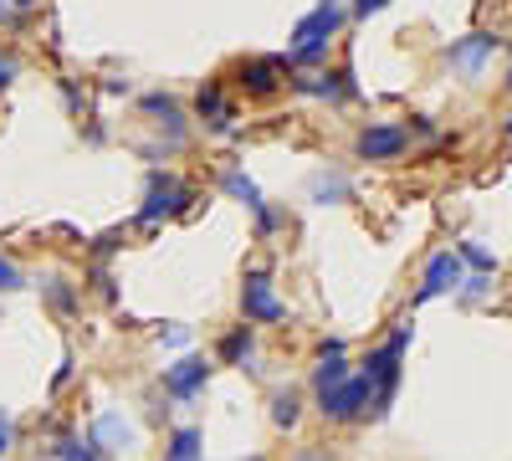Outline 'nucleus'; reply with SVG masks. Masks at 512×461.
I'll return each mask as SVG.
<instances>
[{
  "mask_svg": "<svg viewBox=\"0 0 512 461\" xmlns=\"http://www.w3.org/2000/svg\"><path fill=\"white\" fill-rule=\"evenodd\" d=\"M405 349H410V323H400L390 339H384L379 349H369V359L359 364L364 385H369V415H374V421H384L390 405H395L400 374H405Z\"/></svg>",
  "mask_w": 512,
  "mask_h": 461,
  "instance_id": "obj_1",
  "label": "nucleus"
},
{
  "mask_svg": "<svg viewBox=\"0 0 512 461\" xmlns=\"http://www.w3.org/2000/svg\"><path fill=\"white\" fill-rule=\"evenodd\" d=\"M349 11H344V0H318V6L292 26V41H287V67H318L333 47V36L344 31Z\"/></svg>",
  "mask_w": 512,
  "mask_h": 461,
  "instance_id": "obj_2",
  "label": "nucleus"
},
{
  "mask_svg": "<svg viewBox=\"0 0 512 461\" xmlns=\"http://www.w3.org/2000/svg\"><path fill=\"white\" fill-rule=\"evenodd\" d=\"M190 200L195 190L180 180V175H169V170H154L149 185H144V205H139V226H159V221H175L190 211Z\"/></svg>",
  "mask_w": 512,
  "mask_h": 461,
  "instance_id": "obj_3",
  "label": "nucleus"
},
{
  "mask_svg": "<svg viewBox=\"0 0 512 461\" xmlns=\"http://www.w3.org/2000/svg\"><path fill=\"white\" fill-rule=\"evenodd\" d=\"M241 313H246L251 328H282L292 318L287 303H282V292H277V282L267 272H246V282H241Z\"/></svg>",
  "mask_w": 512,
  "mask_h": 461,
  "instance_id": "obj_4",
  "label": "nucleus"
},
{
  "mask_svg": "<svg viewBox=\"0 0 512 461\" xmlns=\"http://www.w3.org/2000/svg\"><path fill=\"white\" fill-rule=\"evenodd\" d=\"M318 415H323V421H338V426H344V421H364V415H369V385H364V374L354 369L344 385H333L328 395H318Z\"/></svg>",
  "mask_w": 512,
  "mask_h": 461,
  "instance_id": "obj_5",
  "label": "nucleus"
},
{
  "mask_svg": "<svg viewBox=\"0 0 512 461\" xmlns=\"http://www.w3.org/2000/svg\"><path fill=\"white\" fill-rule=\"evenodd\" d=\"M461 277H466V267H461V257L446 246V251H436L431 262H425V272H420V287H415V308L420 303H431V298H446V292H456L461 287Z\"/></svg>",
  "mask_w": 512,
  "mask_h": 461,
  "instance_id": "obj_6",
  "label": "nucleus"
},
{
  "mask_svg": "<svg viewBox=\"0 0 512 461\" xmlns=\"http://www.w3.org/2000/svg\"><path fill=\"white\" fill-rule=\"evenodd\" d=\"M205 385H210V359H200V354H185V359H175L164 369V395L180 400V405L200 400Z\"/></svg>",
  "mask_w": 512,
  "mask_h": 461,
  "instance_id": "obj_7",
  "label": "nucleus"
},
{
  "mask_svg": "<svg viewBox=\"0 0 512 461\" xmlns=\"http://www.w3.org/2000/svg\"><path fill=\"white\" fill-rule=\"evenodd\" d=\"M354 149H359V159L390 164V159H400L410 149V129H405V123H369V129L354 139Z\"/></svg>",
  "mask_w": 512,
  "mask_h": 461,
  "instance_id": "obj_8",
  "label": "nucleus"
},
{
  "mask_svg": "<svg viewBox=\"0 0 512 461\" xmlns=\"http://www.w3.org/2000/svg\"><path fill=\"white\" fill-rule=\"evenodd\" d=\"M497 47H502V36H492V31H472V36L451 41L446 62H451L461 77H482V67L492 62V52H497Z\"/></svg>",
  "mask_w": 512,
  "mask_h": 461,
  "instance_id": "obj_9",
  "label": "nucleus"
},
{
  "mask_svg": "<svg viewBox=\"0 0 512 461\" xmlns=\"http://www.w3.org/2000/svg\"><path fill=\"white\" fill-rule=\"evenodd\" d=\"M139 108L159 123V129L169 134V149H185V139H190V129H185V113H180V103L169 98V93H144L139 98Z\"/></svg>",
  "mask_w": 512,
  "mask_h": 461,
  "instance_id": "obj_10",
  "label": "nucleus"
},
{
  "mask_svg": "<svg viewBox=\"0 0 512 461\" xmlns=\"http://www.w3.org/2000/svg\"><path fill=\"white\" fill-rule=\"evenodd\" d=\"M292 88L308 98H323V103H344L354 98V72H303V77H292Z\"/></svg>",
  "mask_w": 512,
  "mask_h": 461,
  "instance_id": "obj_11",
  "label": "nucleus"
},
{
  "mask_svg": "<svg viewBox=\"0 0 512 461\" xmlns=\"http://www.w3.org/2000/svg\"><path fill=\"white\" fill-rule=\"evenodd\" d=\"M349 359H344V339H328L318 349V364H313V395H328L333 385H344L349 380Z\"/></svg>",
  "mask_w": 512,
  "mask_h": 461,
  "instance_id": "obj_12",
  "label": "nucleus"
},
{
  "mask_svg": "<svg viewBox=\"0 0 512 461\" xmlns=\"http://www.w3.org/2000/svg\"><path fill=\"white\" fill-rule=\"evenodd\" d=\"M282 72H287L282 57H251V62L241 67V88H246L251 98H272V93L282 88Z\"/></svg>",
  "mask_w": 512,
  "mask_h": 461,
  "instance_id": "obj_13",
  "label": "nucleus"
},
{
  "mask_svg": "<svg viewBox=\"0 0 512 461\" xmlns=\"http://www.w3.org/2000/svg\"><path fill=\"white\" fill-rule=\"evenodd\" d=\"M93 441L113 456V451H134L139 446V426L134 421H123L118 410H103L98 421H93Z\"/></svg>",
  "mask_w": 512,
  "mask_h": 461,
  "instance_id": "obj_14",
  "label": "nucleus"
},
{
  "mask_svg": "<svg viewBox=\"0 0 512 461\" xmlns=\"http://www.w3.org/2000/svg\"><path fill=\"white\" fill-rule=\"evenodd\" d=\"M221 364H231V369H246V374H256L262 364H256V333H251V323H236L231 333H221Z\"/></svg>",
  "mask_w": 512,
  "mask_h": 461,
  "instance_id": "obj_15",
  "label": "nucleus"
},
{
  "mask_svg": "<svg viewBox=\"0 0 512 461\" xmlns=\"http://www.w3.org/2000/svg\"><path fill=\"white\" fill-rule=\"evenodd\" d=\"M195 113H200L216 134H226V129H231V118H236V108H231V98H226L221 82H205L200 98H195Z\"/></svg>",
  "mask_w": 512,
  "mask_h": 461,
  "instance_id": "obj_16",
  "label": "nucleus"
},
{
  "mask_svg": "<svg viewBox=\"0 0 512 461\" xmlns=\"http://www.w3.org/2000/svg\"><path fill=\"white\" fill-rule=\"evenodd\" d=\"M52 461H113L93 436H77V431H67V436H57V446H52Z\"/></svg>",
  "mask_w": 512,
  "mask_h": 461,
  "instance_id": "obj_17",
  "label": "nucleus"
},
{
  "mask_svg": "<svg viewBox=\"0 0 512 461\" xmlns=\"http://www.w3.org/2000/svg\"><path fill=\"white\" fill-rule=\"evenodd\" d=\"M221 190H226L231 200H241V205H246L251 216H262V211H267V200H262V190H256V180H251L246 170H226V175H221Z\"/></svg>",
  "mask_w": 512,
  "mask_h": 461,
  "instance_id": "obj_18",
  "label": "nucleus"
},
{
  "mask_svg": "<svg viewBox=\"0 0 512 461\" xmlns=\"http://www.w3.org/2000/svg\"><path fill=\"white\" fill-rule=\"evenodd\" d=\"M297 421H303V390H292V385L272 390V426L277 431H292Z\"/></svg>",
  "mask_w": 512,
  "mask_h": 461,
  "instance_id": "obj_19",
  "label": "nucleus"
},
{
  "mask_svg": "<svg viewBox=\"0 0 512 461\" xmlns=\"http://www.w3.org/2000/svg\"><path fill=\"white\" fill-rule=\"evenodd\" d=\"M200 426H180V431H169V446H164V461H200L205 446H200Z\"/></svg>",
  "mask_w": 512,
  "mask_h": 461,
  "instance_id": "obj_20",
  "label": "nucleus"
},
{
  "mask_svg": "<svg viewBox=\"0 0 512 461\" xmlns=\"http://www.w3.org/2000/svg\"><path fill=\"white\" fill-rule=\"evenodd\" d=\"M308 195H313L318 205H338V200H349V180L338 175V170H318V175L308 180Z\"/></svg>",
  "mask_w": 512,
  "mask_h": 461,
  "instance_id": "obj_21",
  "label": "nucleus"
},
{
  "mask_svg": "<svg viewBox=\"0 0 512 461\" xmlns=\"http://www.w3.org/2000/svg\"><path fill=\"white\" fill-rule=\"evenodd\" d=\"M456 257H461V267H472V272H482V277L497 272V257H492L487 246H477V241H461V246H456Z\"/></svg>",
  "mask_w": 512,
  "mask_h": 461,
  "instance_id": "obj_22",
  "label": "nucleus"
},
{
  "mask_svg": "<svg viewBox=\"0 0 512 461\" xmlns=\"http://www.w3.org/2000/svg\"><path fill=\"white\" fill-rule=\"evenodd\" d=\"M47 298H52L57 313H72V308H77V287H72L67 277H52V282H47Z\"/></svg>",
  "mask_w": 512,
  "mask_h": 461,
  "instance_id": "obj_23",
  "label": "nucleus"
},
{
  "mask_svg": "<svg viewBox=\"0 0 512 461\" xmlns=\"http://www.w3.org/2000/svg\"><path fill=\"white\" fill-rule=\"evenodd\" d=\"M487 287H492V277L472 272V277H461V287H456V292H461L466 303H482V298H487Z\"/></svg>",
  "mask_w": 512,
  "mask_h": 461,
  "instance_id": "obj_24",
  "label": "nucleus"
},
{
  "mask_svg": "<svg viewBox=\"0 0 512 461\" xmlns=\"http://www.w3.org/2000/svg\"><path fill=\"white\" fill-rule=\"evenodd\" d=\"M21 287H26V272H21L16 262L0 257V292H21Z\"/></svg>",
  "mask_w": 512,
  "mask_h": 461,
  "instance_id": "obj_25",
  "label": "nucleus"
},
{
  "mask_svg": "<svg viewBox=\"0 0 512 461\" xmlns=\"http://www.w3.org/2000/svg\"><path fill=\"white\" fill-rule=\"evenodd\" d=\"M282 226H287V216L277 211V205H267V211H262V216H256V236H277Z\"/></svg>",
  "mask_w": 512,
  "mask_h": 461,
  "instance_id": "obj_26",
  "label": "nucleus"
},
{
  "mask_svg": "<svg viewBox=\"0 0 512 461\" xmlns=\"http://www.w3.org/2000/svg\"><path fill=\"white\" fill-rule=\"evenodd\" d=\"M11 441H16V431H11V410H0V456L11 451Z\"/></svg>",
  "mask_w": 512,
  "mask_h": 461,
  "instance_id": "obj_27",
  "label": "nucleus"
},
{
  "mask_svg": "<svg viewBox=\"0 0 512 461\" xmlns=\"http://www.w3.org/2000/svg\"><path fill=\"white\" fill-rule=\"evenodd\" d=\"M16 72H21V67H16V57H0V88H11Z\"/></svg>",
  "mask_w": 512,
  "mask_h": 461,
  "instance_id": "obj_28",
  "label": "nucleus"
},
{
  "mask_svg": "<svg viewBox=\"0 0 512 461\" xmlns=\"http://www.w3.org/2000/svg\"><path fill=\"white\" fill-rule=\"evenodd\" d=\"M390 0H354V16H374V11H384Z\"/></svg>",
  "mask_w": 512,
  "mask_h": 461,
  "instance_id": "obj_29",
  "label": "nucleus"
},
{
  "mask_svg": "<svg viewBox=\"0 0 512 461\" xmlns=\"http://www.w3.org/2000/svg\"><path fill=\"white\" fill-rule=\"evenodd\" d=\"M72 364H77V359H72V354H67V359H62V369H57V380H52V390H62V385H67V380H72Z\"/></svg>",
  "mask_w": 512,
  "mask_h": 461,
  "instance_id": "obj_30",
  "label": "nucleus"
},
{
  "mask_svg": "<svg viewBox=\"0 0 512 461\" xmlns=\"http://www.w3.org/2000/svg\"><path fill=\"white\" fill-rule=\"evenodd\" d=\"M159 339H164V344H185V339H190V328H164Z\"/></svg>",
  "mask_w": 512,
  "mask_h": 461,
  "instance_id": "obj_31",
  "label": "nucleus"
},
{
  "mask_svg": "<svg viewBox=\"0 0 512 461\" xmlns=\"http://www.w3.org/2000/svg\"><path fill=\"white\" fill-rule=\"evenodd\" d=\"M292 461H333V456H328V451H318V446H308V451H297Z\"/></svg>",
  "mask_w": 512,
  "mask_h": 461,
  "instance_id": "obj_32",
  "label": "nucleus"
},
{
  "mask_svg": "<svg viewBox=\"0 0 512 461\" xmlns=\"http://www.w3.org/2000/svg\"><path fill=\"white\" fill-rule=\"evenodd\" d=\"M11 11H16V6H11V0H0V21H11Z\"/></svg>",
  "mask_w": 512,
  "mask_h": 461,
  "instance_id": "obj_33",
  "label": "nucleus"
},
{
  "mask_svg": "<svg viewBox=\"0 0 512 461\" xmlns=\"http://www.w3.org/2000/svg\"><path fill=\"white\" fill-rule=\"evenodd\" d=\"M11 6H16V11H26V6H36V0H11Z\"/></svg>",
  "mask_w": 512,
  "mask_h": 461,
  "instance_id": "obj_34",
  "label": "nucleus"
},
{
  "mask_svg": "<svg viewBox=\"0 0 512 461\" xmlns=\"http://www.w3.org/2000/svg\"><path fill=\"white\" fill-rule=\"evenodd\" d=\"M507 93H512V72H507Z\"/></svg>",
  "mask_w": 512,
  "mask_h": 461,
  "instance_id": "obj_35",
  "label": "nucleus"
},
{
  "mask_svg": "<svg viewBox=\"0 0 512 461\" xmlns=\"http://www.w3.org/2000/svg\"><path fill=\"white\" fill-rule=\"evenodd\" d=\"M246 461H267V456H246Z\"/></svg>",
  "mask_w": 512,
  "mask_h": 461,
  "instance_id": "obj_36",
  "label": "nucleus"
},
{
  "mask_svg": "<svg viewBox=\"0 0 512 461\" xmlns=\"http://www.w3.org/2000/svg\"><path fill=\"white\" fill-rule=\"evenodd\" d=\"M507 134H512V118H507Z\"/></svg>",
  "mask_w": 512,
  "mask_h": 461,
  "instance_id": "obj_37",
  "label": "nucleus"
}]
</instances>
